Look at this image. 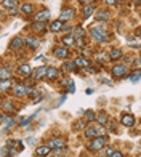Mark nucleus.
Instances as JSON below:
<instances>
[{"label": "nucleus", "mask_w": 141, "mask_h": 157, "mask_svg": "<svg viewBox=\"0 0 141 157\" xmlns=\"http://www.w3.org/2000/svg\"><path fill=\"white\" fill-rule=\"evenodd\" d=\"M68 48L66 47H56L55 48V56L56 58H59V59H64V58H68Z\"/></svg>", "instance_id": "0eeeda50"}, {"label": "nucleus", "mask_w": 141, "mask_h": 157, "mask_svg": "<svg viewBox=\"0 0 141 157\" xmlns=\"http://www.w3.org/2000/svg\"><path fill=\"white\" fill-rule=\"evenodd\" d=\"M74 66H76V63H66V69H68V71H72Z\"/></svg>", "instance_id": "473e14b6"}, {"label": "nucleus", "mask_w": 141, "mask_h": 157, "mask_svg": "<svg viewBox=\"0 0 141 157\" xmlns=\"http://www.w3.org/2000/svg\"><path fill=\"white\" fill-rule=\"evenodd\" d=\"M32 119H34V115H32V117H27V119H21V120H20V125H27V123H29Z\"/></svg>", "instance_id": "7c9ffc66"}, {"label": "nucleus", "mask_w": 141, "mask_h": 157, "mask_svg": "<svg viewBox=\"0 0 141 157\" xmlns=\"http://www.w3.org/2000/svg\"><path fill=\"white\" fill-rule=\"evenodd\" d=\"M24 42H26V40L20 39V37H16V39H13V40H11L10 48H11V50H18V48H21V47H22V43H24Z\"/></svg>", "instance_id": "9b49d317"}, {"label": "nucleus", "mask_w": 141, "mask_h": 157, "mask_svg": "<svg viewBox=\"0 0 141 157\" xmlns=\"http://www.w3.org/2000/svg\"><path fill=\"white\" fill-rule=\"evenodd\" d=\"M72 35L76 37V39H82V37L85 35V31H83L82 27H76V29L72 31Z\"/></svg>", "instance_id": "412c9836"}, {"label": "nucleus", "mask_w": 141, "mask_h": 157, "mask_svg": "<svg viewBox=\"0 0 141 157\" xmlns=\"http://www.w3.org/2000/svg\"><path fill=\"white\" fill-rule=\"evenodd\" d=\"M92 13H93V7L92 5H85V7H83V16H85V18H90Z\"/></svg>", "instance_id": "393cba45"}, {"label": "nucleus", "mask_w": 141, "mask_h": 157, "mask_svg": "<svg viewBox=\"0 0 141 157\" xmlns=\"http://www.w3.org/2000/svg\"><path fill=\"white\" fill-rule=\"evenodd\" d=\"M111 157H124V156H122L119 151H114V152H112V154H111Z\"/></svg>", "instance_id": "c9c22d12"}, {"label": "nucleus", "mask_w": 141, "mask_h": 157, "mask_svg": "<svg viewBox=\"0 0 141 157\" xmlns=\"http://www.w3.org/2000/svg\"><path fill=\"white\" fill-rule=\"evenodd\" d=\"M109 58L111 59H119V58H122V52H120V50H112V52H111V55H109Z\"/></svg>", "instance_id": "a878e982"}, {"label": "nucleus", "mask_w": 141, "mask_h": 157, "mask_svg": "<svg viewBox=\"0 0 141 157\" xmlns=\"http://www.w3.org/2000/svg\"><path fill=\"white\" fill-rule=\"evenodd\" d=\"M96 120L101 123V125H104V123H107V115L104 112H101V114H98L96 115Z\"/></svg>", "instance_id": "b1692460"}, {"label": "nucleus", "mask_w": 141, "mask_h": 157, "mask_svg": "<svg viewBox=\"0 0 141 157\" xmlns=\"http://www.w3.org/2000/svg\"><path fill=\"white\" fill-rule=\"evenodd\" d=\"M117 0H106V3H109V5H114Z\"/></svg>", "instance_id": "a19ab883"}, {"label": "nucleus", "mask_w": 141, "mask_h": 157, "mask_svg": "<svg viewBox=\"0 0 141 157\" xmlns=\"http://www.w3.org/2000/svg\"><path fill=\"white\" fill-rule=\"evenodd\" d=\"M92 37L95 40H98V42H106L107 40V35H106V31L103 29V27H93V29L90 31Z\"/></svg>", "instance_id": "f03ea898"}, {"label": "nucleus", "mask_w": 141, "mask_h": 157, "mask_svg": "<svg viewBox=\"0 0 141 157\" xmlns=\"http://www.w3.org/2000/svg\"><path fill=\"white\" fill-rule=\"evenodd\" d=\"M10 85L8 84V80H5V82H2V90H7V87Z\"/></svg>", "instance_id": "e433bc0d"}, {"label": "nucleus", "mask_w": 141, "mask_h": 157, "mask_svg": "<svg viewBox=\"0 0 141 157\" xmlns=\"http://www.w3.org/2000/svg\"><path fill=\"white\" fill-rule=\"evenodd\" d=\"M3 7H7L8 10H10V8H15L16 7V0H3Z\"/></svg>", "instance_id": "bb28decb"}, {"label": "nucleus", "mask_w": 141, "mask_h": 157, "mask_svg": "<svg viewBox=\"0 0 141 157\" xmlns=\"http://www.w3.org/2000/svg\"><path fill=\"white\" fill-rule=\"evenodd\" d=\"M13 125H15V120H13V117L11 115H3L2 117V130L3 132H7V128H11Z\"/></svg>", "instance_id": "20e7f679"}, {"label": "nucleus", "mask_w": 141, "mask_h": 157, "mask_svg": "<svg viewBox=\"0 0 141 157\" xmlns=\"http://www.w3.org/2000/svg\"><path fill=\"white\" fill-rule=\"evenodd\" d=\"M18 72H20L21 76H29L31 74V66L29 64H22V66H20V69H18Z\"/></svg>", "instance_id": "6ab92c4d"}, {"label": "nucleus", "mask_w": 141, "mask_h": 157, "mask_svg": "<svg viewBox=\"0 0 141 157\" xmlns=\"http://www.w3.org/2000/svg\"><path fill=\"white\" fill-rule=\"evenodd\" d=\"M34 29L35 31H42V29H44V22H40V21L34 22Z\"/></svg>", "instance_id": "2f4dec72"}, {"label": "nucleus", "mask_w": 141, "mask_h": 157, "mask_svg": "<svg viewBox=\"0 0 141 157\" xmlns=\"http://www.w3.org/2000/svg\"><path fill=\"white\" fill-rule=\"evenodd\" d=\"M10 77H11V72L8 71L7 67H2V71H0V80L5 82V80H8Z\"/></svg>", "instance_id": "dca6fc26"}, {"label": "nucleus", "mask_w": 141, "mask_h": 157, "mask_svg": "<svg viewBox=\"0 0 141 157\" xmlns=\"http://www.w3.org/2000/svg\"><path fill=\"white\" fill-rule=\"evenodd\" d=\"M3 109H7V111H11V109H13V106H10V103H8V101H5V106H3Z\"/></svg>", "instance_id": "f704fd0d"}, {"label": "nucleus", "mask_w": 141, "mask_h": 157, "mask_svg": "<svg viewBox=\"0 0 141 157\" xmlns=\"http://www.w3.org/2000/svg\"><path fill=\"white\" fill-rule=\"evenodd\" d=\"M50 151H51V147H50V146H39V147L35 149V156L45 157V156H48V154H50Z\"/></svg>", "instance_id": "6e6552de"}, {"label": "nucleus", "mask_w": 141, "mask_h": 157, "mask_svg": "<svg viewBox=\"0 0 141 157\" xmlns=\"http://www.w3.org/2000/svg\"><path fill=\"white\" fill-rule=\"evenodd\" d=\"M85 119H87V120L88 122H93V120H95V112H93V111H87V112H85Z\"/></svg>", "instance_id": "c85d7f7f"}, {"label": "nucleus", "mask_w": 141, "mask_h": 157, "mask_svg": "<svg viewBox=\"0 0 141 157\" xmlns=\"http://www.w3.org/2000/svg\"><path fill=\"white\" fill-rule=\"evenodd\" d=\"M74 13H76V11H74L72 8H68V10H63V11H61V18H59V19H61V21H69L70 18L74 16Z\"/></svg>", "instance_id": "1a4fd4ad"}, {"label": "nucleus", "mask_w": 141, "mask_h": 157, "mask_svg": "<svg viewBox=\"0 0 141 157\" xmlns=\"http://www.w3.org/2000/svg\"><path fill=\"white\" fill-rule=\"evenodd\" d=\"M32 11H34V7L29 5V3H24V5H21V13H24V15H31Z\"/></svg>", "instance_id": "aec40b11"}, {"label": "nucleus", "mask_w": 141, "mask_h": 157, "mask_svg": "<svg viewBox=\"0 0 141 157\" xmlns=\"http://www.w3.org/2000/svg\"><path fill=\"white\" fill-rule=\"evenodd\" d=\"M104 146H106V140L103 136H96V138H93V141L88 144V149L90 151H101V149H104Z\"/></svg>", "instance_id": "f257e3e1"}, {"label": "nucleus", "mask_w": 141, "mask_h": 157, "mask_svg": "<svg viewBox=\"0 0 141 157\" xmlns=\"http://www.w3.org/2000/svg\"><path fill=\"white\" fill-rule=\"evenodd\" d=\"M35 19H37V21H40V22H44V21H46V19H50V11H46V10L40 11L39 15H35Z\"/></svg>", "instance_id": "4468645a"}, {"label": "nucleus", "mask_w": 141, "mask_h": 157, "mask_svg": "<svg viewBox=\"0 0 141 157\" xmlns=\"http://www.w3.org/2000/svg\"><path fill=\"white\" fill-rule=\"evenodd\" d=\"M26 43L29 45L31 48H34V50H37V47H39V40L34 39V37H27V39H26Z\"/></svg>", "instance_id": "a211bd4d"}, {"label": "nucleus", "mask_w": 141, "mask_h": 157, "mask_svg": "<svg viewBox=\"0 0 141 157\" xmlns=\"http://www.w3.org/2000/svg\"><path fill=\"white\" fill-rule=\"evenodd\" d=\"M140 77H141V71H135L133 74H130V80H133V82H136Z\"/></svg>", "instance_id": "c756f323"}, {"label": "nucleus", "mask_w": 141, "mask_h": 157, "mask_svg": "<svg viewBox=\"0 0 141 157\" xmlns=\"http://www.w3.org/2000/svg\"><path fill=\"white\" fill-rule=\"evenodd\" d=\"M120 122H122V125H125V127H133L135 125V117L131 114H124L122 119H120Z\"/></svg>", "instance_id": "39448f33"}, {"label": "nucleus", "mask_w": 141, "mask_h": 157, "mask_svg": "<svg viewBox=\"0 0 141 157\" xmlns=\"http://www.w3.org/2000/svg\"><path fill=\"white\" fill-rule=\"evenodd\" d=\"M85 136L87 138H96L98 136L96 127H88V128H85Z\"/></svg>", "instance_id": "2eb2a0df"}, {"label": "nucleus", "mask_w": 141, "mask_h": 157, "mask_svg": "<svg viewBox=\"0 0 141 157\" xmlns=\"http://www.w3.org/2000/svg\"><path fill=\"white\" fill-rule=\"evenodd\" d=\"M74 63H76V66H79V67H88V66H90L88 59L83 58V56H77L76 59H74Z\"/></svg>", "instance_id": "9d476101"}, {"label": "nucleus", "mask_w": 141, "mask_h": 157, "mask_svg": "<svg viewBox=\"0 0 141 157\" xmlns=\"http://www.w3.org/2000/svg\"><path fill=\"white\" fill-rule=\"evenodd\" d=\"M133 2H135V3H141V0H133Z\"/></svg>", "instance_id": "c03bdc74"}, {"label": "nucleus", "mask_w": 141, "mask_h": 157, "mask_svg": "<svg viewBox=\"0 0 141 157\" xmlns=\"http://www.w3.org/2000/svg\"><path fill=\"white\" fill-rule=\"evenodd\" d=\"M69 91H70V93L76 91V85H74V82H69Z\"/></svg>", "instance_id": "72a5a7b5"}, {"label": "nucleus", "mask_w": 141, "mask_h": 157, "mask_svg": "<svg viewBox=\"0 0 141 157\" xmlns=\"http://www.w3.org/2000/svg\"><path fill=\"white\" fill-rule=\"evenodd\" d=\"M48 146L51 147V149H63L64 141L61 140V138H53V140L48 141Z\"/></svg>", "instance_id": "423d86ee"}, {"label": "nucleus", "mask_w": 141, "mask_h": 157, "mask_svg": "<svg viewBox=\"0 0 141 157\" xmlns=\"http://www.w3.org/2000/svg\"><path fill=\"white\" fill-rule=\"evenodd\" d=\"M13 91H15L16 96H24L27 93V88L24 85H15V87H13Z\"/></svg>", "instance_id": "f8f14e48"}, {"label": "nucleus", "mask_w": 141, "mask_h": 157, "mask_svg": "<svg viewBox=\"0 0 141 157\" xmlns=\"http://www.w3.org/2000/svg\"><path fill=\"white\" fill-rule=\"evenodd\" d=\"M46 71H48V67H45V66H40L39 69L35 71V74H34V77L35 78H42L44 76H46Z\"/></svg>", "instance_id": "f3484780"}, {"label": "nucleus", "mask_w": 141, "mask_h": 157, "mask_svg": "<svg viewBox=\"0 0 141 157\" xmlns=\"http://www.w3.org/2000/svg\"><path fill=\"white\" fill-rule=\"evenodd\" d=\"M8 11H10V15H16V7L15 8H10Z\"/></svg>", "instance_id": "ea45409f"}, {"label": "nucleus", "mask_w": 141, "mask_h": 157, "mask_svg": "<svg viewBox=\"0 0 141 157\" xmlns=\"http://www.w3.org/2000/svg\"><path fill=\"white\" fill-rule=\"evenodd\" d=\"M112 152H114V151H112V149H111V147H106V154H107V156H109V157H111V154H112Z\"/></svg>", "instance_id": "4c0bfd02"}, {"label": "nucleus", "mask_w": 141, "mask_h": 157, "mask_svg": "<svg viewBox=\"0 0 141 157\" xmlns=\"http://www.w3.org/2000/svg\"><path fill=\"white\" fill-rule=\"evenodd\" d=\"M74 39H76V37H74L72 34L64 35V37H63V43L66 45V47H68V45H72V43H74Z\"/></svg>", "instance_id": "5701e85b"}, {"label": "nucleus", "mask_w": 141, "mask_h": 157, "mask_svg": "<svg viewBox=\"0 0 141 157\" xmlns=\"http://www.w3.org/2000/svg\"><path fill=\"white\" fill-rule=\"evenodd\" d=\"M112 76H114V77L127 76V66H124V64H117V66H114V67H112Z\"/></svg>", "instance_id": "7ed1b4c3"}, {"label": "nucleus", "mask_w": 141, "mask_h": 157, "mask_svg": "<svg viewBox=\"0 0 141 157\" xmlns=\"http://www.w3.org/2000/svg\"><path fill=\"white\" fill-rule=\"evenodd\" d=\"M56 77H58V71H56L55 67H48V71H46V78H51V80H53Z\"/></svg>", "instance_id": "4be33fe9"}, {"label": "nucleus", "mask_w": 141, "mask_h": 157, "mask_svg": "<svg viewBox=\"0 0 141 157\" xmlns=\"http://www.w3.org/2000/svg\"><path fill=\"white\" fill-rule=\"evenodd\" d=\"M63 21H61V19H56V21H53V22H51V24H50V31H53V32H58V31H61V29H63Z\"/></svg>", "instance_id": "ddd939ff"}, {"label": "nucleus", "mask_w": 141, "mask_h": 157, "mask_svg": "<svg viewBox=\"0 0 141 157\" xmlns=\"http://www.w3.org/2000/svg\"><path fill=\"white\" fill-rule=\"evenodd\" d=\"M117 2H122V0H117Z\"/></svg>", "instance_id": "a18cd8bd"}, {"label": "nucleus", "mask_w": 141, "mask_h": 157, "mask_svg": "<svg viewBox=\"0 0 141 157\" xmlns=\"http://www.w3.org/2000/svg\"><path fill=\"white\" fill-rule=\"evenodd\" d=\"M98 59H106V55H103V53L98 55Z\"/></svg>", "instance_id": "79ce46f5"}, {"label": "nucleus", "mask_w": 141, "mask_h": 157, "mask_svg": "<svg viewBox=\"0 0 141 157\" xmlns=\"http://www.w3.org/2000/svg\"><path fill=\"white\" fill-rule=\"evenodd\" d=\"M80 2L83 3V5H87V3H88V2H90V0H80Z\"/></svg>", "instance_id": "37998d69"}, {"label": "nucleus", "mask_w": 141, "mask_h": 157, "mask_svg": "<svg viewBox=\"0 0 141 157\" xmlns=\"http://www.w3.org/2000/svg\"><path fill=\"white\" fill-rule=\"evenodd\" d=\"M76 128H83V122H77L76 123Z\"/></svg>", "instance_id": "58836bf2"}, {"label": "nucleus", "mask_w": 141, "mask_h": 157, "mask_svg": "<svg viewBox=\"0 0 141 157\" xmlns=\"http://www.w3.org/2000/svg\"><path fill=\"white\" fill-rule=\"evenodd\" d=\"M96 19L98 21H106L107 19V11H104V10H100V11H98V15H96Z\"/></svg>", "instance_id": "cd10ccee"}]
</instances>
